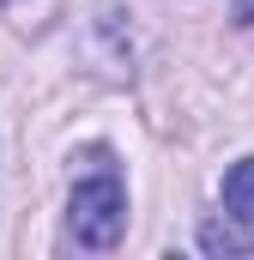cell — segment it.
Instances as JSON below:
<instances>
[{
    "label": "cell",
    "mask_w": 254,
    "mask_h": 260,
    "mask_svg": "<svg viewBox=\"0 0 254 260\" xmlns=\"http://www.w3.org/2000/svg\"><path fill=\"white\" fill-rule=\"evenodd\" d=\"M67 230L79 248H115L127 230V194L115 176H91L79 182L73 200H67Z\"/></svg>",
    "instance_id": "cell-1"
},
{
    "label": "cell",
    "mask_w": 254,
    "mask_h": 260,
    "mask_svg": "<svg viewBox=\"0 0 254 260\" xmlns=\"http://www.w3.org/2000/svg\"><path fill=\"white\" fill-rule=\"evenodd\" d=\"M200 248L206 254H254V230L230 224V218H206L200 224Z\"/></svg>",
    "instance_id": "cell-2"
},
{
    "label": "cell",
    "mask_w": 254,
    "mask_h": 260,
    "mask_svg": "<svg viewBox=\"0 0 254 260\" xmlns=\"http://www.w3.org/2000/svg\"><path fill=\"white\" fill-rule=\"evenodd\" d=\"M224 206H230V218L254 224V157H242V164L224 170Z\"/></svg>",
    "instance_id": "cell-3"
},
{
    "label": "cell",
    "mask_w": 254,
    "mask_h": 260,
    "mask_svg": "<svg viewBox=\"0 0 254 260\" xmlns=\"http://www.w3.org/2000/svg\"><path fill=\"white\" fill-rule=\"evenodd\" d=\"M236 24H254V0H236Z\"/></svg>",
    "instance_id": "cell-4"
},
{
    "label": "cell",
    "mask_w": 254,
    "mask_h": 260,
    "mask_svg": "<svg viewBox=\"0 0 254 260\" xmlns=\"http://www.w3.org/2000/svg\"><path fill=\"white\" fill-rule=\"evenodd\" d=\"M6 6H18V0H0V12H6Z\"/></svg>",
    "instance_id": "cell-5"
}]
</instances>
